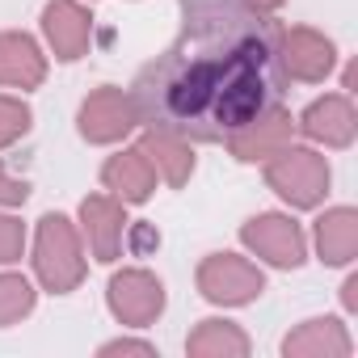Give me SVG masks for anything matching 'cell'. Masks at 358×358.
<instances>
[{"label": "cell", "instance_id": "obj_1", "mask_svg": "<svg viewBox=\"0 0 358 358\" xmlns=\"http://www.w3.org/2000/svg\"><path fill=\"white\" fill-rule=\"evenodd\" d=\"M182 34L152 59L131 106L139 122L199 143H224L278 106V26L245 0H182Z\"/></svg>", "mask_w": 358, "mask_h": 358}, {"label": "cell", "instance_id": "obj_2", "mask_svg": "<svg viewBox=\"0 0 358 358\" xmlns=\"http://www.w3.org/2000/svg\"><path fill=\"white\" fill-rule=\"evenodd\" d=\"M34 270L47 291L68 295L85 278V253L76 241V228L64 215H43L38 224V245H34Z\"/></svg>", "mask_w": 358, "mask_h": 358}, {"label": "cell", "instance_id": "obj_3", "mask_svg": "<svg viewBox=\"0 0 358 358\" xmlns=\"http://www.w3.org/2000/svg\"><path fill=\"white\" fill-rule=\"evenodd\" d=\"M266 182L291 203V207H316L329 194V164L312 148H278L266 156Z\"/></svg>", "mask_w": 358, "mask_h": 358}, {"label": "cell", "instance_id": "obj_4", "mask_svg": "<svg viewBox=\"0 0 358 358\" xmlns=\"http://www.w3.org/2000/svg\"><path fill=\"white\" fill-rule=\"evenodd\" d=\"M199 291L211 303H249L266 291V278L253 262H245L236 253H211L199 266Z\"/></svg>", "mask_w": 358, "mask_h": 358}, {"label": "cell", "instance_id": "obj_5", "mask_svg": "<svg viewBox=\"0 0 358 358\" xmlns=\"http://www.w3.org/2000/svg\"><path fill=\"white\" fill-rule=\"evenodd\" d=\"M164 308V287L148 270H122L110 278V312L122 324H152Z\"/></svg>", "mask_w": 358, "mask_h": 358}, {"label": "cell", "instance_id": "obj_6", "mask_svg": "<svg viewBox=\"0 0 358 358\" xmlns=\"http://www.w3.org/2000/svg\"><path fill=\"white\" fill-rule=\"evenodd\" d=\"M333 43L316 30H278V64H282V76H295V80H324L333 72Z\"/></svg>", "mask_w": 358, "mask_h": 358}, {"label": "cell", "instance_id": "obj_7", "mask_svg": "<svg viewBox=\"0 0 358 358\" xmlns=\"http://www.w3.org/2000/svg\"><path fill=\"white\" fill-rule=\"evenodd\" d=\"M241 241H245L257 257H266L270 266L295 270V266L303 262V232H299V224L287 220V215H257V220H249V224L241 228Z\"/></svg>", "mask_w": 358, "mask_h": 358}, {"label": "cell", "instance_id": "obj_8", "mask_svg": "<svg viewBox=\"0 0 358 358\" xmlns=\"http://www.w3.org/2000/svg\"><path fill=\"white\" fill-rule=\"evenodd\" d=\"M135 122H139V114L131 106V93H122V89H97L80 106V135L89 143H114Z\"/></svg>", "mask_w": 358, "mask_h": 358}, {"label": "cell", "instance_id": "obj_9", "mask_svg": "<svg viewBox=\"0 0 358 358\" xmlns=\"http://www.w3.org/2000/svg\"><path fill=\"white\" fill-rule=\"evenodd\" d=\"M43 30L55 47V59H80L89 51V34H93V17L76 5V0H51L43 9Z\"/></svg>", "mask_w": 358, "mask_h": 358}, {"label": "cell", "instance_id": "obj_10", "mask_svg": "<svg viewBox=\"0 0 358 358\" xmlns=\"http://www.w3.org/2000/svg\"><path fill=\"white\" fill-rule=\"evenodd\" d=\"M291 131H295L291 114L278 110V106H270L266 114H257L253 122H245L236 135H228V143H232V152L241 160H266V156H274L278 148L291 143Z\"/></svg>", "mask_w": 358, "mask_h": 358}, {"label": "cell", "instance_id": "obj_11", "mask_svg": "<svg viewBox=\"0 0 358 358\" xmlns=\"http://www.w3.org/2000/svg\"><path fill=\"white\" fill-rule=\"evenodd\" d=\"M299 127H303V135L320 139L324 148H350L358 118H354V106H350L345 93H329V97H320V101H312L303 110Z\"/></svg>", "mask_w": 358, "mask_h": 358}, {"label": "cell", "instance_id": "obj_12", "mask_svg": "<svg viewBox=\"0 0 358 358\" xmlns=\"http://www.w3.org/2000/svg\"><path fill=\"white\" fill-rule=\"evenodd\" d=\"M101 182H106L122 203H143V199L156 190V169H152V160L143 156V148H131V152L110 156V164L101 169Z\"/></svg>", "mask_w": 358, "mask_h": 358}, {"label": "cell", "instance_id": "obj_13", "mask_svg": "<svg viewBox=\"0 0 358 358\" xmlns=\"http://www.w3.org/2000/svg\"><path fill=\"white\" fill-rule=\"evenodd\" d=\"M80 215H85V232H89V245H93V257L97 262H114L118 257V245H122V232H127V215L118 203L93 194L80 203Z\"/></svg>", "mask_w": 358, "mask_h": 358}, {"label": "cell", "instance_id": "obj_14", "mask_svg": "<svg viewBox=\"0 0 358 358\" xmlns=\"http://www.w3.org/2000/svg\"><path fill=\"white\" fill-rule=\"evenodd\" d=\"M47 64L30 34H0V85L9 89H34L43 85Z\"/></svg>", "mask_w": 358, "mask_h": 358}, {"label": "cell", "instance_id": "obj_15", "mask_svg": "<svg viewBox=\"0 0 358 358\" xmlns=\"http://www.w3.org/2000/svg\"><path fill=\"white\" fill-rule=\"evenodd\" d=\"M316 249H320V262H329V266L354 262V253H358V215L350 207H337V211L320 215L316 220Z\"/></svg>", "mask_w": 358, "mask_h": 358}, {"label": "cell", "instance_id": "obj_16", "mask_svg": "<svg viewBox=\"0 0 358 358\" xmlns=\"http://www.w3.org/2000/svg\"><path fill=\"white\" fill-rule=\"evenodd\" d=\"M143 156L152 160V169L160 164L164 169V177H169V186H182L186 177L194 173V152H190V139H182V135H173V131H148L143 135Z\"/></svg>", "mask_w": 358, "mask_h": 358}, {"label": "cell", "instance_id": "obj_17", "mask_svg": "<svg viewBox=\"0 0 358 358\" xmlns=\"http://www.w3.org/2000/svg\"><path fill=\"white\" fill-rule=\"evenodd\" d=\"M282 354H308V358H329V354H350V337L341 329V320L324 316V320H303L287 341H282Z\"/></svg>", "mask_w": 358, "mask_h": 358}, {"label": "cell", "instance_id": "obj_18", "mask_svg": "<svg viewBox=\"0 0 358 358\" xmlns=\"http://www.w3.org/2000/svg\"><path fill=\"white\" fill-rule=\"evenodd\" d=\"M190 354H249V337L232 320H203L186 341Z\"/></svg>", "mask_w": 358, "mask_h": 358}, {"label": "cell", "instance_id": "obj_19", "mask_svg": "<svg viewBox=\"0 0 358 358\" xmlns=\"http://www.w3.org/2000/svg\"><path fill=\"white\" fill-rule=\"evenodd\" d=\"M34 308V287L22 274H0V329L22 320Z\"/></svg>", "mask_w": 358, "mask_h": 358}, {"label": "cell", "instance_id": "obj_20", "mask_svg": "<svg viewBox=\"0 0 358 358\" xmlns=\"http://www.w3.org/2000/svg\"><path fill=\"white\" fill-rule=\"evenodd\" d=\"M30 131V106L17 97H0V148L17 143Z\"/></svg>", "mask_w": 358, "mask_h": 358}, {"label": "cell", "instance_id": "obj_21", "mask_svg": "<svg viewBox=\"0 0 358 358\" xmlns=\"http://www.w3.org/2000/svg\"><path fill=\"white\" fill-rule=\"evenodd\" d=\"M26 249V228L13 220V215H0V266L17 262Z\"/></svg>", "mask_w": 358, "mask_h": 358}, {"label": "cell", "instance_id": "obj_22", "mask_svg": "<svg viewBox=\"0 0 358 358\" xmlns=\"http://www.w3.org/2000/svg\"><path fill=\"white\" fill-rule=\"evenodd\" d=\"M26 194H30V186L26 182H13V177L5 173V164H0V203L13 207V203H26Z\"/></svg>", "mask_w": 358, "mask_h": 358}, {"label": "cell", "instance_id": "obj_23", "mask_svg": "<svg viewBox=\"0 0 358 358\" xmlns=\"http://www.w3.org/2000/svg\"><path fill=\"white\" fill-rule=\"evenodd\" d=\"M101 354H156V345H148V341H106Z\"/></svg>", "mask_w": 358, "mask_h": 358}, {"label": "cell", "instance_id": "obj_24", "mask_svg": "<svg viewBox=\"0 0 358 358\" xmlns=\"http://www.w3.org/2000/svg\"><path fill=\"white\" fill-rule=\"evenodd\" d=\"M245 5H249V9H257V13H274L282 0H245Z\"/></svg>", "mask_w": 358, "mask_h": 358}, {"label": "cell", "instance_id": "obj_25", "mask_svg": "<svg viewBox=\"0 0 358 358\" xmlns=\"http://www.w3.org/2000/svg\"><path fill=\"white\" fill-rule=\"evenodd\" d=\"M341 299H345V308H358V278L345 282V295H341Z\"/></svg>", "mask_w": 358, "mask_h": 358}]
</instances>
